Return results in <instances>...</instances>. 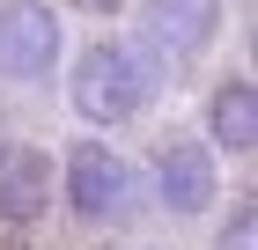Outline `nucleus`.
<instances>
[{"label":"nucleus","mask_w":258,"mask_h":250,"mask_svg":"<svg viewBox=\"0 0 258 250\" xmlns=\"http://www.w3.org/2000/svg\"><path fill=\"white\" fill-rule=\"evenodd\" d=\"M67 103H74L81 125H125V118L148 103V74H140V59L125 44H89L81 66L67 74Z\"/></svg>","instance_id":"nucleus-1"},{"label":"nucleus","mask_w":258,"mask_h":250,"mask_svg":"<svg viewBox=\"0 0 258 250\" xmlns=\"http://www.w3.org/2000/svg\"><path fill=\"white\" fill-rule=\"evenodd\" d=\"M59 177H67V206H74L81 221H111V213L125 206V192H133L125 154H118V147H103V140H74Z\"/></svg>","instance_id":"nucleus-2"},{"label":"nucleus","mask_w":258,"mask_h":250,"mask_svg":"<svg viewBox=\"0 0 258 250\" xmlns=\"http://www.w3.org/2000/svg\"><path fill=\"white\" fill-rule=\"evenodd\" d=\"M59 66V15L44 0H15L0 15V74L8 81H44Z\"/></svg>","instance_id":"nucleus-3"},{"label":"nucleus","mask_w":258,"mask_h":250,"mask_svg":"<svg viewBox=\"0 0 258 250\" xmlns=\"http://www.w3.org/2000/svg\"><path fill=\"white\" fill-rule=\"evenodd\" d=\"M155 192L170 213H207L221 199V170H214V147H199V140H170L155 154Z\"/></svg>","instance_id":"nucleus-4"},{"label":"nucleus","mask_w":258,"mask_h":250,"mask_svg":"<svg viewBox=\"0 0 258 250\" xmlns=\"http://www.w3.org/2000/svg\"><path fill=\"white\" fill-rule=\"evenodd\" d=\"M52 184H59V170L44 147H0V221L8 228H30L52 206Z\"/></svg>","instance_id":"nucleus-5"},{"label":"nucleus","mask_w":258,"mask_h":250,"mask_svg":"<svg viewBox=\"0 0 258 250\" xmlns=\"http://www.w3.org/2000/svg\"><path fill=\"white\" fill-rule=\"evenodd\" d=\"M221 30V0H148V37L177 59H199Z\"/></svg>","instance_id":"nucleus-6"},{"label":"nucleus","mask_w":258,"mask_h":250,"mask_svg":"<svg viewBox=\"0 0 258 250\" xmlns=\"http://www.w3.org/2000/svg\"><path fill=\"white\" fill-rule=\"evenodd\" d=\"M207 125H214V147H229V154H251L258 147V89L243 74H229L214 89V103H207Z\"/></svg>","instance_id":"nucleus-7"},{"label":"nucleus","mask_w":258,"mask_h":250,"mask_svg":"<svg viewBox=\"0 0 258 250\" xmlns=\"http://www.w3.org/2000/svg\"><path fill=\"white\" fill-rule=\"evenodd\" d=\"M251 228H258V213L236 206V213H229V228H221V250H251Z\"/></svg>","instance_id":"nucleus-8"},{"label":"nucleus","mask_w":258,"mask_h":250,"mask_svg":"<svg viewBox=\"0 0 258 250\" xmlns=\"http://www.w3.org/2000/svg\"><path fill=\"white\" fill-rule=\"evenodd\" d=\"M74 8H96V15H118L125 0H74Z\"/></svg>","instance_id":"nucleus-9"},{"label":"nucleus","mask_w":258,"mask_h":250,"mask_svg":"<svg viewBox=\"0 0 258 250\" xmlns=\"http://www.w3.org/2000/svg\"><path fill=\"white\" fill-rule=\"evenodd\" d=\"M0 250H22V243H8V235H0Z\"/></svg>","instance_id":"nucleus-10"}]
</instances>
